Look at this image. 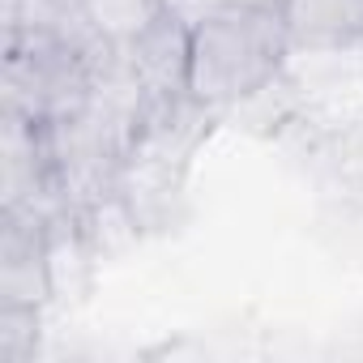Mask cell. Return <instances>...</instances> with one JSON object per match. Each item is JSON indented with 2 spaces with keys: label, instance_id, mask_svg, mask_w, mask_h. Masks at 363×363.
<instances>
[{
  "label": "cell",
  "instance_id": "7a4b0ae2",
  "mask_svg": "<svg viewBox=\"0 0 363 363\" xmlns=\"http://www.w3.org/2000/svg\"><path fill=\"white\" fill-rule=\"evenodd\" d=\"M133 73L141 77L150 103H179L189 99V56H193V26L162 9L150 30H141L124 48Z\"/></svg>",
  "mask_w": 363,
  "mask_h": 363
},
{
  "label": "cell",
  "instance_id": "3957f363",
  "mask_svg": "<svg viewBox=\"0 0 363 363\" xmlns=\"http://www.w3.org/2000/svg\"><path fill=\"white\" fill-rule=\"evenodd\" d=\"M278 18L291 48L329 52L363 43V0H286Z\"/></svg>",
  "mask_w": 363,
  "mask_h": 363
},
{
  "label": "cell",
  "instance_id": "5b68a950",
  "mask_svg": "<svg viewBox=\"0 0 363 363\" xmlns=\"http://www.w3.org/2000/svg\"><path fill=\"white\" fill-rule=\"evenodd\" d=\"M167 9H171L179 22L197 26V22H206V18H214V13L231 9V0H167Z\"/></svg>",
  "mask_w": 363,
  "mask_h": 363
},
{
  "label": "cell",
  "instance_id": "8992f818",
  "mask_svg": "<svg viewBox=\"0 0 363 363\" xmlns=\"http://www.w3.org/2000/svg\"><path fill=\"white\" fill-rule=\"evenodd\" d=\"M231 5H240V9H261V13H282L286 0H231Z\"/></svg>",
  "mask_w": 363,
  "mask_h": 363
},
{
  "label": "cell",
  "instance_id": "6da1fadb",
  "mask_svg": "<svg viewBox=\"0 0 363 363\" xmlns=\"http://www.w3.org/2000/svg\"><path fill=\"white\" fill-rule=\"evenodd\" d=\"M286 52H291V39L278 13L231 5L197 22L193 56H189V103L227 107L269 90Z\"/></svg>",
  "mask_w": 363,
  "mask_h": 363
},
{
  "label": "cell",
  "instance_id": "277c9868",
  "mask_svg": "<svg viewBox=\"0 0 363 363\" xmlns=\"http://www.w3.org/2000/svg\"><path fill=\"white\" fill-rule=\"evenodd\" d=\"M162 9H167V0H82L90 30L107 48H128L141 30H150V22Z\"/></svg>",
  "mask_w": 363,
  "mask_h": 363
}]
</instances>
